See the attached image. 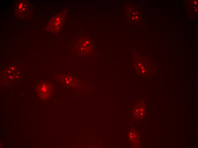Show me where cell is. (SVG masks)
Here are the masks:
<instances>
[{"mask_svg": "<svg viewBox=\"0 0 198 148\" xmlns=\"http://www.w3.org/2000/svg\"><path fill=\"white\" fill-rule=\"evenodd\" d=\"M55 77L59 81L68 85L75 84L78 81L76 78L68 74H59Z\"/></svg>", "mask_w": 198, "mask_h": 148, "instance_id": "3957f363", "label": "cell"}, {"mask_svg": "<svg viewBox=\"0 0 198 148\" xmlns=\"http://www.w3.org/2000/svg\"><path fill=\"white\" fill-rule=\"evenodd\" d=\"M75 47L78 54L83 56H88L91 52L92 50L90 41L87 38L84 37L79 40Z\"/></svg>", "mask_w": 198, "mask_h": 148, "instance_id": "6da1fadb", "label": "cell"}, {"mask_svg": "<svg viewBox=\"0 0 198 148\" xmlns=\"http://www.w3.org/2000/svg\"><path fill=\"white\" fill-rule=\"evenodd\" d=\"M36 91L41 99L45 100L50 97L52 92L53 87L49 83L42 82L37 86Z\"/></svg>", "mask_w": 198, "mask_h": 148, "instance_id": "7a4b0ae2", "label": "cell"}, {"mask_svg": "<svg viewBox=\"0 0 198 148\" xmlns=\"http://www.w3.org/2000/svg\"><path fill=\"white\" fill-rule=\"evenodd\" d=\"M145 111L144 106L140 104H137L135 106L133 110V116L136 119H141L145 115Z\"/></svg>", "mask_w": 198, "mask_h": 148, "instance_id": "5b68a950", "label": "cell"}, {"mask_svg": "<svg viewBox=\"0 0 198 148\" xmlns=\"http://www.w3.org/2000/svg\"><path fill=\"white\" fill-rule=\"evenodd\" d=\"M128 138L130 144L132 147H137L139 145V137L137 131L132 129L128 133Z\"/></svg>", "mask_w": 198, "mask_h": 148, "instance_id": "277c9868", "label": "cell"}]
</instances>
